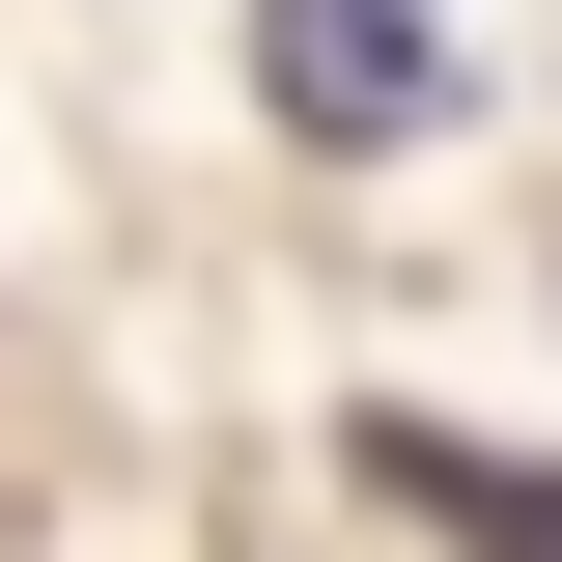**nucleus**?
Here are the masks:
<instances>
[{
  "mask_svg": "<svg viewBox=\"0 0 562 562\" xmlns=\"http://www.w3.org/2000/svg\"><path fill=\"white\" fill-rule=\"evenodd\" d=\"M394 506H450L479 562H562V479H479V450H394Z\"/></svg>",
  "mask_w": 562,
  "mask_h": 562,
  "instance_id": "obj_2",
  "label": "nucleus"
},
{
  "mask_svg": "<svg viewBox=\"0 0 562 562\" xmlns=\"http://www.w3.org/2000/svg\"><path fill=\"white\" fill-rule=\"evenodd\" d=\"M254 85H281V140H422L450 113V0H254Z\"/></svg>",
  "mask_w": 562,
  "mask_h": 562,
  "instance_id": "obj_1",
  "label": "nucleus"
}]
</instances>
